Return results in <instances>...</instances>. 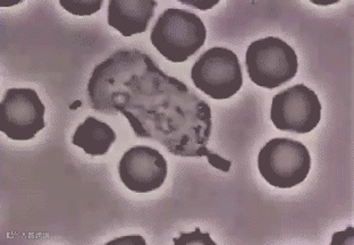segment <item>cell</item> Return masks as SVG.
<instances>
[{
    "mask_svg": "<svg viewBox=\"0 0 354 245\" xmlns=\"http://www.w3.org/2000/svg\"><path fill=\"white\" fill-rule=\"evenodd\" d=\"M191 78L196 89L217 100L230 99L243 85L239 58L226 48H212L203 53L193 65Z\"/></svg>",
    "mask_w": 354,
    "mask_h": 245,
    "instance_id": "5",
    "label": "cell"
},
{
    "mask_svg": "<svg viewBox=\"0 0 354 245\" xmlns=\"http://www.w3.org/2000/svg\"><path fill=\"white\" fill-rule=\"evenodd\" d=\"M116 133L106 122L88 116L74 133L73 145L82 148L92 157L107 154L116 141Z\"/></svg>",
    "mask_w": 354,
    "mask_h": 245,
    "instance_id": "11",
    "label": "cell"
},
{
    "mask_svg": "<svg viewBox=\"0 0 354 245\" xmlns=\"http://www.w3.org/2000/svg\"><path fill=\"white\" fill-rule=\"evenodd\" d=\"M118 173L124 185L136 193H149L162 186L167 177V161L158 150L138 145L123 154Z\"/></svg>",
    "mask_w": 354,
    "mask_h": 245,
    "instance_id": "9",
    "label": "cell"
},
{
    "mask_svg": "<svg viewBox=\"0 0 354 245\" xmlns=\"http://www.w3.org/2000/svg\"><path fill=\"white\" fill-rule=\"evenodd\" d=\"M207 39V28L199 16L185 10L168 8L152 28L153 47L169 62L183 63L200 51Z\"/></svg>",
    "mask_w": 354,
    "mask_h": 245,
    "instance_id": "2",
    "label": "cell"
},
{
    "mask_svg": "<svg viewBox=\"0 0 354 245\" xmlns=\"http://www.w3.org/2000/svg\"><path fill=\"white\" fill-rule=\"evenodd\" d=\"M127 117L138 138L155 140L177 157H207L228 172L231 161L209 150L212 109L185 83L162 72L155 62L124 83L111 97L108 115Z\"/></svg>",
    "mask_w": 354,
    "mask_h": 245,
    "instance_id": "1",
    "label": "cell"
},
{
    "mask_svg": "<svg viewBox=\"0 0 354 245\" xmlns=\"http://www.w3.org/2000/svg\"><path fill=\"white\" fill-rule=\"evenodd\" d=\"M44 129V105L33 89L7 90L0 102V131L14 141H29Z\"/></svg>",
    "mask_w": 354,
    "mask_h": 245,
    "instance_id": "7",
    "label": "cell"
},
{
    "mask_svg": "<svg viewBox=\"0 0 354 245\" xmlns=\"http://www.w3.org/2000/svg\"><path fill=\"white\" fill-rule=\"evenodd\" d=\"M311 167L309 150L292 138H272L258 156L261 176L272 186L291 189L307 179Z\"/></svg>",
    "mask_w": 354,
    "mask_h": 245,
    "instance_id": "4",
    "label": "cell"
},
{
    "mask_svg": "<svg viewBox=\"0 0 354 245\" xmlns=\"http://www.w3.org/2000/svg\"><path fill=\"white\" fill-rule=\"evenodd\" d=\"M270 118L276 129L306 134L319 124L322 104L316 92L304 84H295L272 98Z\"/></svg>",
    "mask_w": 354,
    "mask_h": 245,
    "instance_id": "8",
    "label": "cell"
},
{
    "mask_svg": "<svg viewBox=\"0 0 354 245\" xmlns=\"http://www.w3.org/2000/svg\"><path fill=\"white\" fill-rule=\"evenodd\" d=\"M245 65L251 81L269 90L295 79L299 69L295 49L275 37L252 42L248 47Z\"/></svg>",
    "mask_w": 354,
    "mask_h": 245,
    "instance_id": "3",
    "label": "cell"
},
{
    "mask_svg": "<svg viewBox=\"0 0 354 245\" xmlns=\"http://www.w3.org/2000/svg\"><path fill=\"white\" fill-rule=\"evenodd\" d=\"M158 6L156 0H111L108 6V24L124 37L141 35Z\"/></svg>",
    "mask_w": 354,
    "mask_h": 245,
    "instance_id": "10",
    "label": "cell"
},
{
    "mask_svg": "<svg viewBox=\"0 0 354 245\" xmlns=\"http://www.w3.org/2000/svg\"><path fill=\"white\" fill-rule=\"evenodd\" d=\"M59 5L73 15L88 16L102 8V0H59Z\"/></svg>",
    "mask_w": 354,
    "mask_h": 245,
    "instance_id": "12",
    "label": "cell"
},
{
    "mask_svg": "<svg viewBox=\"0 0 354 245\" xmlns=\"http://www.w3.org/2000/svg\"><path fill=\"white\" fill-rule=\"evenodd\" d=\"M150 56L140 51H118L99 64L88 81V93L91 107L108 115L111 97L125 82L147 66Z\"/></svg>",
    "mask_w": 354,
    "mask_h": 245,
    "instance_id": "6",
    "label": "cell"
}]
</instances>
